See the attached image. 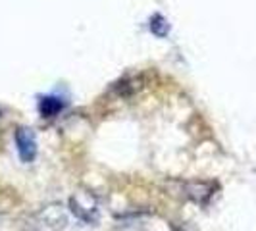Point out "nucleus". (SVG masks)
Returning a JSON list of instances; mask_svg holds the SVG:
<instances>
[{
  "label": "nucleus",
  "instance_id": "nucleus-3",
  "mask_svg": "<svg viewBox=\"0 0 256 231\" xmlns=\"http://www.w3.org/2000/svg\"><path fill=\"white\" fill-rule=\"evenodd\" d=\"M181 191L185 198H191L198 204H206L216 191V185L214 183H208V181H187L181 185Z\"/></svg>",
  "mask_w": 256,
  "mask_h": 231
},
{
  "label": "nucleus",
  "instance_id": "nucleus-1",
  "mask_svg": "<svg viewBox=\"0 0 256 231\" xmlns=\"http://www.w3.org/2000/svg\"><path fill=\"white\" fill-rule=\"evenodd\" d=\"M68 226V210L60 202L40 206L27 214L22 228L24 231H64Z\"/></svg>",
  "mask_w": 256,
  "mask_h": 231
},
{
  "label": "nucleus",
  "instance_id": "nucleus-2",
  "mask_svg": "<svg viewBox=\"0 0 256 231\" xmlns=\"http://www.w3.org/2000/svg\"><path fill=\"white\" fill-rule=\"evenodd\" d=\"M70 210L77 220L85 224H94L100 216V204L98 198L89 191H77L70 198Z\"/></svg>",
  "mask_w": 256,
  "mask_h": 231
},
{
  "label": "nucleus",
  "instance_id": "nucleus-5",
  "mask_svg": "<svg viewBox=\"0 0 256 231\" xmlns=\"http://www.w3.org/2000/svg\"><path fill=\"white\" fill-rule=\"evenodd\" d=\"M62 110V102H58V98H50V96H46V98H42L40 100V114L42 116H54L58 114Z\"/></svg>",
  "mask_w": 256,
  "mask_h": 231
},
{
  "label": "nucleus",
  "instance_id": "nucleus-4",
  "mask_svg": "<svg viewBox=\"0 0 256 231\" xmlns=\"http://www.w3.org/2000/svg\"><path fill=\"white\" fill-rule=\"evenodd\" d=\"M16 144H18V152L24 162H33L37 156V139L35 133L27 128H20L16 131Z\"/></svg>",
  "mask_w": 256,
  "mask_h": 231
},
{
  "label": "nucleus",
  "instance_id": "nucleus-6",
  "mask_svg": "<svg viewBox=\"0 0 256 231\" xmlns=\"http://www.w3.org/2000/svg\"><path fill=\"white\" fill-rule=\"evenodd\" d=\"M168 22L162 18V16H154L152 20H150V31H152L154 35H158V37H164L168 33Z\"/></svg>",
  "mask_w": 256,
  "mask_h": 231
}]
</instances>
